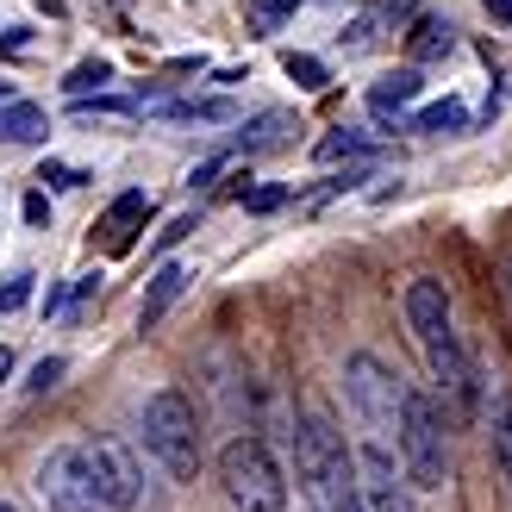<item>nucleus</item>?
Listing matches in <instances>:
<instances>
[{"label": "nucleus", "mask_w": 512, "mask_h": 512, "mask_svg": "<svg viewBox=\"0 0 512 512\" xmlns=\"http://www.w3.org/2000/svg\"><path fill=\"white\" fill-rule=\"evenodd\" d=\"M419 88H425V82H419V69H394V75H381V82L369 88V107H375L381 119H388V113L400 119V113L419 100Z\"/></svg>", "instance_id": "ddd939ff"}, {"label": "nucleus", "mask_w": 512, "mask_h": 512, "mask_svg": "<svg viewBox=\"0 0 512 512\" xmlns=\"http://www.w3.org/2000/svg\"><path fill=\"white\" fill-rule=\"evenodd\" d=\"M494 463H500V475L512 481V400L500 406V419H494Z\"/></svg>", "instance_id": "412c9836"}, {"label": "nucleus", "mask_w": 512, "mask_h": 512, "mask_svg": "<svg viewBox=\"0 0 512 512\" xmlns=\"http://www.w3.org/2000/svg\"><path fill=\"white\" fill-rule=\"evenodd\" d=\"M281 69H288V75H294V88H306V94H319V88H325V63H319V57H294V50H288V63H281Z\"/></svg>", "instance_id": "aec40b11"}, {"label": "nucleus", "mask_w": 512, "mask_h": 512, "mask_svg": "<svg viewBox=\"0 0 512 512\" xmlns=\"http://www.w3.org/2000/svg\"><path fill=\"white\" fill-rule=\"evenodd\" d=\"M350 463H356V500H363V512H419L413 506V481H406L394 450L356 444Z\"/></svg>", "instance_id": "0eeeda50"}, {"label": "nucleus", "mask_w": 512, "mask_h": 512, "mask_svg": "<svg viewBox=\"0 0 512 512\" xmlns=\"http://www.w3.org/2000/svg\"><path fill=\"white\" fill-rule=\"evenodd\" d=\"M107 82H113V63H107V57H94V63H82V69H69V82H63V88L82 100V94H100Z\"/></svg>", "instance_id": "6ab92c4d"}, {"label": "nucleus", "mask_w": 512, "mask_h": 512, "mask_svg": "<svg viewBox=\"0 0 512 512\" xmlns=\"http://www.w3.org/2000/svg\"><path fill=\"white\" fill-rule=\"evenodd\" d=\"M50 132V119H44V107L38 100H0V144H38Z\"/></svg>", "instance_id": "9b49d317"}, {"label": "nucleus", "mask_w": 512, "mask_h": 512, "mask_svg": "<svg viewBox=\"0 0 512 512\" xmlns=\"http://www.w3.org/2000/svg\"><path fill=\"white\" fill-rule=\"evenodd\" d=\"M0 512H19V506H13V500H0Z\"/></svg>", "instance_id": "2f4dec72"}, {"label": "nucleus", "mask_w": 512, "mask_h": 512, "mask_svg": "<svg viewBox=\"0 0 512 512\" xmlns=\"http://www.w3.org/2000/svg\"><path fill=\"white\" fill-rule=\"evenodd\" d=\"M57 381H63V356H44V363L32 369V381H25V388H32V394H50Z\"/></svg>", "instance_id": "5701e85b"}, {"label": "nucleus", "mask_w": 512, "mask_h": 512, "mask_svg": "<svg viewBox=\"0 0 512 512\" xmlns=\"http://www.w3.org/2000/svg\"><path fill=\"white\" fill-rule=\"evenodd\" d=\"M219 488L238 512H281L288 506V481H281V463L269 456L263 438H232L219 450Z\"/></svg>", "instance_id": "20e7f679"}, {"label": "nucleus", "mask_w": 512, "mask_h": 512, "mask_svg": "<svg viewBox=\"0 0 512 512\" xmlns=\"http://www.w3.org/2000/svg\"><path fill=\"white\" fill-rule=\"evenodd\" d=\"M406 325H413V338H431V331H444L450 325V294H444V281H406Z\"/></svg>", "instance_id": "9d476101"}, {"label": "nucleus", "mask_w": 512, "mask_h": 512, "mask_svg": "<svg viewBox=\"0 0 512 512\" xmlns=\"http://www.w3.org/2000/svg\"><path fill=\"white\" fill-rule=\"evenodd\" d=\"M369 150H375V144H369L363 132L338 125V132H325V138L313 144V157H319V163H356V157H369Z\"/></svg>", "instance_id": "4468645a"}, {"label": "nucleus", "mask_w": 512, "mask_h": 512, "mask_svg": "<svg viewBox=\"0 0 512 512\" xmlns=\"http://www.w3.org/2000/svg\"><path fill=\"white\" fill-rule=\"evenodd\" d=\"M281 132H288V119L281 113H263L250 125V138H244V150H269V144H281Z\"/></svg>", "instance_id": "4be33fe9"}, {"label": "nucleus", "mask_w": 512, "mask_h": 512, "mask_svg": "<svg viewBox=\"0 0 512 512\" xmlns=\"http://www.w3.org/2000/svg\"><path fill=\"white\" fill-rule=\"evenodd\" d=\"M38 500L50 506V512H100V494H94V475H88V456H82V444H57L38 463Z\"/></svg>", "instance_id": "423d86ee"}, {"label": "nucleus", "mask_w": 512, "mask_h": 512, "mask_svg": "<svg viewBox=\"0 0 512 512\" xmlns=\"http://www.w3.org/2000/svg\"><path fill=\"white\" fill-rule=\"evenodd\" d=\"M38 182H50V188H82L88 175H82V169H69V163H44V169H38Z\"/></svg>", "instance_id": "b1692460"}, {"label": "nucleus", "mask_w": 512, "mask_h": 512, "mask_svg": "<svg viewBox=\"0 0 512 512\" xmlns=\"http://www.w3.org/2000/svg\"><path fill=\"white\" fill-rule=\"evenodd\" d=\"M32 294H38V275L32 269H13L7 281H0V319L19 313V306H32Z\"/></svg>", "instance_id": "a211bd4d"}, {"label": "nucleus", "mask_w": 512, "mask_h": 512, "mask_svg": "<svg viewBox=\"0 0 512 512\" xmlns=\"http://www.w3.org/2000/svg\"><path fill=\"white\" fill-rule=\"evenodd\" d=\"M463 125H469V107H463V100H438V107L413 113V132H463Z\"/></svg>", "instance_id": "2eb2a0df"}, {"label": "nucleus", "mask_w": 512, "mask_h": 512, "mask_svg": "<svg viewBox=\"0 0 512 512\" xmlns=\"http://www.w3.org/2000/svg\"><path fill=\"white\" fill-rule=\"evenodd\" d=\"M219 169H225V157H213V163H200V169L188 175V182H194V188H207V182H213V175H219Z\"/></svg>", "instance_id": "cd10ccee"}, {"label": "nucleus", "mask_w": 512, "mask_h": 512, "mask_svg": "<svg viewBox=\"0 0 512 512\" xmlns=\"http://www.w3.org/2000/svg\"><path fill=\"white\" fill-rule=\"evenodd\" d=\"M294 469L306 481L313 512H344V500H356V463L344 450V431L325 413H306L294 431Z\"/></svg>", "instance_id": "f257e3e1"}, {"label": "nucleus", "mask_w": 512, "mask_h": 512, "mask_svg": "<svg viewBox=\"0 0 512 512\" xmlns=\"http://www.w3.org/2000/svg\"><path fill=\"white\" fill-rule=\"evenodd\" d=\"M144 219H150V194H144V188L119 194L113 207H107V219H100V244H107V256H125V250H132Z\"/></svg>", "instance_id": "1a4fd4ad"}, {"label": "nucleus", "mask_w": 512, "mask_h": 512, "mask_svg": "<svg viewBox=\"0 0 512 512\" xmlns=\"http://www.w3.org/2000/svg\"><path fill=\"white\" fill-rule=\"evenodd\" d=\"M188 281H194V275H188L182 263H163L157 275H150V294H144V306H138V325H157V319L169 313V306L182 300V288H188Z\"/></svg>", "instance_id": "f8f14e48"}, {"label": "nucleus", "mask_w": 512, "mask_h": 512, "mask_svg": "<svg viewBox=\"0 0 512 512\" xmlns=\"http://www.w3.org/2000/svg\"><path fill=\"white\" fill-rule=\"evenodd\" d=\"M82 456H88V475H94L100 512H138V500H144V475H138V456L125 450L119 438H94Z\"/></svg>", "instance_id": "6e6552de"}, {"label": "nucleus", "mask_w": 512, "mask_h": 512, "mask_svg": "<svg viewBox=\"0 0 512 512\" xmlns=\"http://www.w3.org/2000/svg\"><path fill=\"white\" fill-rule=\"evenodd\" d=\"M281 200H288V188H256V194H244V207L250 213H275Z\"/></svg>", "instance_id": "a878e982"}, {"label": "nucleus", "mask_w": 512, "mask_h": 512, "mask_svg": "<svg viewBox=\"0 0 512 512\" xmlns=\"http://www.w3.org/2000/svg\"><path fill=\"white\" fill-rule=\"evenodd\" d=\"M488 13H494V19L506 25V32H512V0H488Z\"/></svg>", "instance_id": "c85d7f7f"}, {"label": "nucleus", "mask_w": 512, "mask_h": 512, "mask_svg": "<svg viewBox=\"0 0 512 512\" xmlns=\"http://www.w3.org/2000/svg\"><path fill=\"white\" fill-rule=\"evenodd\" d=\"M157 119H232V100H163Z\"/></svg>", "instance_id": "f3484780"}, {"label": "nucleus", "mask_w": 512, "mask_h": 512, "mask_svg": "<svg viewBox=\"0 0 512 512\" xmlns=\"http://www.w3.org/2000/svg\"><path fill=\"white\" fill-rule=\"evenodd\" d=\"M450 44H456V38H450V25H444V19H419V32L406 38V50H413L419 63H431V57H444Z\"/></svg>", "instance_id": "dca6fc26"}, {"label": "nucleus", "mask_w": 512, "mask_h": 512, "mask_svg": "<svg viewBox=\"0 0 512 512\" xmlns=\"http://www.w3.org/2000/svg\"><path fill=\"white\" fill-rule=\"evenodd\" d=\"M344 400H350V419L363 431V444H381L400 456V413H406V381L381 363V356L356 350L344 363Z\"/></svg>", "instance_id": "f03ea898"}, {"label": "nucleus", "mask_w": 512, "mask_h": 512, "mask_svg": "<svg viewBox=\"0 0 512 512\" xmlns=\"http://www.w3.org/2000/svg\"><path fill=\"white\" fill-rule=\"evenodd\" d=\"M400 469L413 488H444L450 481V431L438 400L406 388V413H400Z\"/></svg>", "instance_id": "39448f33"}, {"label": "nucleus", "mask_w": 512, "mask_h": 512, "mask_svg": "<svg viewBox=\"0 0 512 512\" xmlns=\"http://www.w3.org/2000/svg\"><path fill=\"white\" fill-rule=\"evenodd\" d=\"M25 225H50V200L44 194H25Z\"/></svg>", "instance_id": "bb28decb"}, {"label": "nucleus", "mask_w": 512, "mask_h": 512, "mask_svg": "<svg viewBox=\"0 0 512 512\" xmlns=\"http://www.w3.org/2000/svg\"><path fill=\"white\" fill-rule=\"evenodd\" d=\"M188 232H194V219L182 213V219H169V225H163V232H157V244H150V250H157V256H163V250H175V244H182Z\"/></svg>", "instance_id": "393cba45"}, {"label": "nucleus", "mask_w": 512, "mask_h": 512, "mask_svg": "<svg viewBox=\"0 0 512 512\" xmlns=\"http://www.w3.org/2000/svg\"><path fill=\"white\" fill-rule=\"evenodd\" d=\"M275 7H281V13H288V7H300V0H275Z\"/></svg>", "instance_id": "7c9ffc66"}, {"label": "nucleus", "mask_w": 512, "mask_h": 512, "mask_svg": "<svg viewBox=\"0 0 512 512\" xmlns=\"http://www.w3.org/2000/svg\"><path fill=\"white\" fill-rule=\"evenodd\" d=\"M144 450L169 469V481L200 475V419L182 388H157L144 400Z\"/></svg>", "instance_id": "7ed1b4c3"}, {"label": "nucleus", "mask_w": 512, "mask_h": 512, "mask_svg": "<svg viewBox=\"0 0 512 512\" xmlns=\"http://www.w3.org/2000/svg\"><path fill=\"white\" fill-rule=\"evenodd\" d=\"M7 375H13V350H7V344H0V381H7Z\"/></svg>", "instance_id": "c756f323"}]
</instances>
